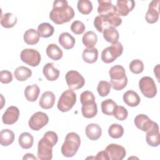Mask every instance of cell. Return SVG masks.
<instances>
[{
    "label": "cell",
    "mask_w": 160,
    "mask_h": 160,
    "mask_svg": "<svg viewBox=\"0 0 160 160\" xmlns=\"http://www.w3.org/2000/svg\"><path fill=\"white\" fill-rule=\"evenodd\" d=\"M86 29L84 23L80 21H74L71 26V30L75 34H81Z\"/></svg>",
    "instance_id": "obj_42"
},
{
    "label": "cell",
    "mask_w": 160,
    "mask_h": 160,
    "mask_svg": "<svg viewBox=\"0 0 160 160\" xmlns=\"http://www.w3.org/2000/svg\"><path fill=\"white\" fill-rule=\"evenodd\" d=\"M49 122L48 115L43 112H36L30 118L28 124L29 128L34 131H39L45 126Z\"/></svg>",
    "instance_id": "obj_11"
},
{
    "label": "cell",
    "mask_w": 160,
    "mask_h": 160,
    "mask_svg": "<svg viewBox=\"0 0 160 160\" xmlns=\"http://www.w3.org/2000/svg\"><path fill=\"white\" fill-rule=\"evenodd\" d=\"M122 52L123 46L122 44L119 41H116L102 50L101 52V60L105 63H111L120 56Z\"/></svg>",
    "instance_id": "obj_6"
},
{
    "label": "cell",
    "mask_w": 160,
    "mask_h": 160,
    "mask_svg": "<svg viewBox=\"0 0 160 160\" xmlns=\"http://www.w3.org/2000/svg\"><path fill=\"white\" fill-rule=\"evenodd\" d=\"M54 31V27L48 22H42L38 27V32L42 38H49L51 36Z\"/></svg>",
    "instance_id": "obj_35"
},
{
    "label": "cell",
    "mask_w": 160,
    "mask_h": 160,
    "mask_svg": "<svg viewBox=\"0 0 160 160\" xmlns=\"http://www.w3.org/2000/svg\"><path fill=\"white\" fill-rule=\"evenodd\" d=\"M14 140V134L9 129H4L0 133V143L2 146H8L11 144Z\"/></svg>",
    "instance_id": "obj_28"
},
{
    "label": "cell",
    "mask_w": 160,
    "mask_h": 160,
    "mask_svg": "<svg viewBox=\"0 0 160 160\" xmlns=\"http://www.w3.org/2000/svg\"><path fill=\"white\" fill-rule=\"evenodd\" d=\"M134 122L139 129L144 132L149 130L155 124V122L152 121L147 115L142 114L137 115L134 118Z\"/></svg>",
    "instance_id": "obj_16"
},
{
    "label": "cell",
    "mask_w": 160,
    "mask_h": 160,
    "mask_svg": "<svg viewBox=\"0 0 160 160\" xmlns=\"http://www.w3.org/2000/svg\"><path fill=\"white\" fill-rule=\"evenodd\" d=\"M42 72L46 78L50 81L56 80L59 76V71L54 67V64L52 62H48L44 65Z\"/></svg>",
    "instance_id": "obj_20"
},
{
    "label": "cell",
    "mask_w": 160,
    "mask_h": 160,
    "mask_svg": "<svg viewBox=\"0 0 160 160\" xmlns=\"http://www.w3.org/2000/svg\"><path fill=\"white\" fill-rule=\"evenodd\" d=\"M77 6L78 11L82 14H88L92 10V4L89 0H79Z\"/></svg>",
    "instance_id": "obj_38"
},
{
    "label": "cell",
    "mask_w": 160,
    "mask_h": 160,
    "mask_svg": "<svg viewBox=\"0 0 160 160\" xmlns=\"http://www.w3.org/2000/svg\"><path fill=\"white\" fill-rule=\"evenodd\" d=\"M74 16V11L66 0H56L53 2L52 9L49 13L50 19L56 24L70 21Z\"/></svg>",
    "instance_id": "obj_1"
},
{
    "label": "cell",
    "mask_w": 160,
    "mask_h": 160,
    "mask_svg": "<svg viewBox=\"0 0 160 160\" xmlns=\"http://www.w3.org/2000/svg\"><path fill=\"white\" fill-rule=\"evenodd\" d=\"M108 134L112 138H120L124 134V128L121 125L119 124H112L109 126L108 129Z\"/></svg>",
    "instance_id": "obj_37"
},
{
    "label": "cell",
    "mask_w": 160,
    "mask_h": 160,
    "mask_svg": "<svg viewBox=\"0 0 160 160\" xmlns=\"http://www.w3.org/2000/svg\"><path fill=\"white\" fill-rule=\"evenodd\" d=\"M80 101L82 104L95 102V97L93 93L89 91H85L81 94Z\"/></svg>",
    "instance_id": "obj_43"
},
{
    "label": "cell",
    "mask_w": 160,
    "mask_h": 160,
    "mask_svg": "<svg viewBox=\"0 0 160 160\" xmlns=\"http://www.w3.org/2000/svg\"><path fill=\"white\" fill-rule=\"evenodd\" d=\"M58 136L54 131H47L38 144V158L41 160L52 158V148L57 143Z\"/></svg>",
    "instance_id": "obj_2"
},
{
    "label": "cell",
    "mask_w": 160,
    "mask_h": 160,
    "mask_svg": "<svg viewBox=\"0 0 160 160\" xmlns=\"http://www.w3.org/2000/svg\"><path fill=\"white\" fill-rule=\"evenodd\" d=\"M40 89L37 84L28 86L24 90V96L26 99L30 102H34L38 98Z\"/></svg>",
    "instance_id": "obj_25"
},
{
    "label": "cell",
    "mask_w": 160,
    "mask_h": 160,
    "mask_svg": "<svg viewBox=\"0 0 160 160\" xmlns=\"http://www.w3.org/2000/svg\"><path fill=\"white\" fill-rule=\"evenodd\" d=\"M81 112L82 116L86 118H92L98 112L97 104L96 102L82 104Z\"/></svg>",
    "instance_id": "obj_24"
},
{
    "label": "cell",
    "mask_w": 160,
    "mask_h": 160,
    "mask_svg": "<svg viewBox=\"0 0 160 160\" xmlns=\"http://www.w3.org/2000/svg\"><path fill=\"white\" fill-rule=\"evenodd\" d=\"M129 69L134 74H140L144 70V64L139 59H134L129 64Z\"/></svg>",
    "instance_id": "obj_41"
},
{
    "label": "cell",
    "mask_w": 160,
    "mask_h": 160,
    "mask_svg": "<svg viewBox=\"0 0 160 160\" xmlns=\"http://www.w3.org/2000/svg\"><path fill=\"white\" fill-rule=\"evenodd\" d=\"M122 23V19L117 12H111L96 16L94 20V26L99 32L108 28L118 27Z\"/></svg>",
    "instance_id": "obj_3"
},
{
    "label": "cell",
    "mask_w": 160,
    "mask_h": 160,
    "mask_svg": "<svg viewBox=\"0 0 160 160\" xmlns=\"http://www.w3.org/2000/svg\"><path fill=\"white\" fill-rule=\"evenodd\" d=\"M112 115L118 120L124 121L127 118L128 115V112L124 107L122 106L117 105L114 110Z\"/></svg>",
    "instance_id": "obj_40"
},
{
    "label": "cell",
    "mask_w": 160,
    "mask_h": 160,
    "mask_svg": "<svg viewBox=\"0 0 160 160\" xmlns=\"http://www.w3.org/2000/svg\"><path fill=\"white\" fill-rule=\"evenodd\" d=\"M159 1H152L148 7V10L146 14L145 19L148 23L153 24L158 21L159 16Z\"/></svg>",
    "instance_id": "obj_13"
},
{
    "label": "cell",
    "mask_w": 160,
    "mask_h": 160,
    "mask_svg": "<svg viewBox=\"0 0 160 160\" xmlns=\"http://www.w3.org/2000/svg\"><path fill=\"white\" fill-rule=\"evenodd\" d=\"M55 95L51 91H45L41 95L39 104V106L44 109H49L54 104L55 102Z\"/></svg>",
    "instance_id": "obj_18"
},
{
    "label": "cell",
    "mask_w": 160,
    "mask_h": 160,
    "mask_svg": "<svg viewBox=\"0 0 160 160\" xmlns=\"http://www.w3.org/2000/svg\"><path fill=\"white\" fill-rule=\"evenodd\" d=\"M21 59L27 64L35 67L39 65L41 62V56L40 53L34 49H24L20 54Z\"/></svg>",
    "instance_id": "obj_10"
},
{
    "label": "cell",
    "mask_w": 160,
    "mask_h": 160,
    "mask_svg": "<svg viewBox=\"0 0 160 160\" xmlns=\"http://www.w3.org/2000/svg\"><path fill=\"white\" fill-rule=\"evenodd\" d=\"M109 160H122L126 154V149L121 145L110 144L105 149Z\"/></svg>",
    "instance_id": "obj_12"
},
{
    "label": "cell",
    "mask_w": 160,
    "mask_h": 160,
    "mask_svg": "<svg viewBox=\"0 0 160 160\" xmlns=\"http://www.w3.org/2000/svg\"><path fill=\"white\" fill-rule=\"evenodd\" d=\"M159 64H158L154 69V72L155 73V74L157 76V79H158V81H159V78H158V75H159Z\"/></svg>",
    "instance_id": "obj_47"
},
{
    "label": "cell",
    "mask_w": 160,
    "mask_h": 160,
    "mask_svg": "<svg viewBox=\"0 0 160 160\" xmlns=\"http://www.w3.org/2000/svg\"><path fill=\"white\" fill-rule=\"evenodd\" d=\"M111 78V85L113 89L120 91L127 85L128 78L126 76L124 68L121 65H115L111 67L109 71Z\"/></svg>",
    "instance_id": "obj_4"
},
{
    "label": "cell",
    "mask_w": 160,
    "mask_h": 160,
    "mask_svg": "<svg viewBox=\"0 0 160 160\" xmlns=\"http://www.w3.org/2000/svg\"><path fill=\"white\" fill-rule=\"evenodd\" d=\"M46 54L48 56L54 61L59 60L63 55L62 51L56 44H50L46 48Z\"/></svg>",
    "instance_id": "obj_26"
},
{
    "label": "cell",
    "mask_w": 160,
    "mask_h": 160,
    "mask_svg": "<svg viewBox=\"0 0 160 160\" xmlns=\"http://www.w3.org/2000/svg\"><path fill=\"white\" fill-rule=\"evenodd\" d=\"M19 144L22 149H29L31 148L34 142L33 136L28 132L21 133L19 136Z\"/></svg>",
    "instance_id": "obj_31"
},
{
    "label": "cell",
    "mask_w": 160,
    "mask_h": 160,
    "mask_svg": "<svg viewBox=\"0 0 160 160\" xmlns=\"http://www.w3.org/2000/svg\"><path fill=\"white\" fill-rule=\"evenodd\" d=\"M65 79L69 88L71 90H77L82 88L85 84L83 76L78 71L71 70L65 75Z\"/></svg>",
    "instance_id": "obj_9"
},
{
    "label": "cell",
    "mask_w": 160,
    "mask_h": 160,
    "mask_svg": "<svg viewBox=\"0 0 160 160\" xmlns=\"http://www.w3.org/2000/svg\"><path fill=\"white\" fill-rule=\"evenodd\" d=\"M96 159H104V160H109V158L105 150L104 151H101L100 152H99L96 156L94 158Z\"/></svg>",
    "instance_id": "obj_45"
},
{
    "label": "cell",
    "mask_w": 160,
    "mask_h": 160,
    "mask_svg": "<svg viewBox=\"0 0 160 160\" xmlns=\"http://www.w3.org/2000/svg\"><path fill=\"white\" fill-rule=\"evenodd\" d=\"M22 159L24 160V159H34V160H36L37 159V158L31 153H27V154H26L23 156Z\"/></svg>",
    "instance_id": "obj_46"
},
{
    "label": "cell",
    "mask_w": 160,
    "mask_h": 160,
    "mask_svg": "<svg viewBox=\"0 0 160 160\" xmlns=\"http://www.w3.org/2000/svg\"><path fill=\"white\" fill-rule=\"evenodd\" d=\"M86 134L90 140H98L102 134L101 128L98 124H89L86 128Z\"/></svg>",
    "instance_id": "obj_19"
},
{
    "label": "cell",
    "mask_w": 160,
    "mask_h": 160,
    "mask_svg": "<svg viewBox=\"0 0 160 160\" xmlns=\"http://www.w3.org/2000/svg\"><path fill=\"white\" fill-rule=\"evenodd\" d=\"M103 38L108 42L111 44L118 41L119 34L118 30L114 27H109L106 28L103 32Z\"/></svg>",
    "instance_id": "obj_30"
},
{
    "label": "cell",
    "mask_w": 160,
    "mask_h": 160,
    "mask_svg": "<svg viewBox=\"0 0 160 160\" xmlns=\"http://www.w3.org/2000/svg\"><path fill=\"white\" fill-rule=\"evenodd\" d=\"M12 80V73L7 70H2L0 72V81L3 84H8Z\"/></svg>",
    "instance_id": "obj_44"
},
{
    "label": "cell",
    "mask_w": 160,
    "mask_h": 160,
    "mask_svg": "<svg viewBox=\"0 0 160 160\" xmlns=\"http://www.w3.org/2000/svg\"><path fill=\"white\" fill-rule=\"evenodd\" d=\"M58 41L60 45L65 49H72L74 46L76 42L74 38L66 32H62L59 35Z\"/></svg>",
    "instance_id": "obj_23"
},
{
    "label": "cell",
    "mask_w": 160,
    "mask_h": 160,
    "mask_svg": "<svg viewBox=\"0 0 160 160\" xmlns=\"http://www.w3.org/2000/svg\"><path fill=\"white\" fill-rule=\"evenodd\" d=\"M117 106V104L111 99H108L101 102V110L103 114L111 116L113 114L114 110Z\"/></svg>",
    "instance_id": "obj_36"
},
{
    "label": "cell",
    "mask_w": 160,
    "mask_h": 160,
    "mask_svg": "<svg viewBox=\"0 0 160 160\" xmlns=\"http://www.w3.org/2000/svg\"><path fill=\"white\" fill-rule=\"evenodd\" d=\"M80 144L81 139L77 133L71 132L67 134L61 149L62 155L66 158L74 156L76 154Z\"/></svg>",
    "instance_id": "obj_5"
},
{
    "label": "cell",
    "mask_w": 160,
    "mask_h": 160,
    "mask_svg": "<svg viewBox=\"0 0 160 160\" xmlns=\"http://www.w3.org/2000/svg\"><path fill=\"white\" fill-rule=\"evenodd\" d=\"M98 2L99 4L98 12L99 15L107 14L111 12H117L116 7L112 4L111 1L98 0Z\"/></svg>",
    "instance_id": "obj_21"
},
{
    "label": "cell",
    "mask_w": 160,
    "mask_h": 160,
    "mask_svg": "<svg viewBox=\"0 0 160 160\" xmlns=\"http://www.w3.org/2000/svg\"><path fill=\"white\" fill-rule=\"evenodd\" d=\"M139 88L142 94L148 98H152L157 94L156 84L149 76H144L139 80Z\"/></svg>",
    "instance_id": "obj_8"
},
{
    "label": "cell",
    "mask_w": 160,
    "mask_h": 160,
    "mask_svg": "<svg viewBox=\"0 0 160 160\" xmlns=\"http://www.w3.org/2000/svg\"><path fill=\"white\" fill-rule=\"evenodd\" d=\"M123 101L129 106L135 107L139 105L141 101L140 97L137 92L132 90H129L123 94Z\"/></svg>",
    "instance_id": "obj_22"
},
{
    "label": "cell",
    "mask_w": 160,
    "mask_h": 160,
    "mask_svg": "<svg viewBox=\"0 0 160 160\" xmlns=\"http://www.w3.org/2000/svg\"><path fill=\"white\" fill-rule=\"evenodd\" d=\"M135 6L133 0H118L116 2V11L120 16H126L131 12Z\"/></svg>",
    "instance_id": "obj_17"
},
{
    "label": "cell",
    "mask_w": 160,
    "mask_h": 160,
    "mask_svg": "<svg viewBox=\"0 0 160 160\" xmlns=\"http://www.w3.org/2000/svg\"><path fill=\"white\" fill-rule=\"evenodd\" d=\"M19 116V110L16 106H11L7 108L2 115V122L7 125L14 124Z\"/></svg>",
    "instance_id": "obj_15"
},
{
    "label": "cell",
    "mask_w": 160,
    "mask_h": 160,
    "mask_svg": "<svg viewBox=\"0 0 160 160\" xmlns=\"http://www.w3.org/2000/svg\"><path fill=\"white\" fill-rule=\"evenodd\" d=\"M111 85L106 81H101L99 82L97 91L99 95L101 97H105L109 94L111 91Z\"/></svg>",
    "instance_id": "obj_39"
},
{
    "label": "cell",
    "mask_w": 160,
    "mask_h": 160,
    "mask_svg": "<svg viewBox=\"0 0 160 160\" xmlns=\"http://www.w3.org/2000/svg\"><path fill=\"white\" fill-rule=\"evenodd\" d=\"M82 41L87 48H92L98 41L97 35L92 31H88L83 35Z\"/></svg>",
    "instance_id": "obj_34"
},
{
    "label": "cell",
    "mask_w": 160,
    "mask_h": 160,
    "mask_svg": "<svg viewBox=\"0 0 160 160\" xmlns=\"http://www.w3.org/2000/svg\"><path fill=\"white\" fill-rule=\"evenodd\" d=\"M39 35L34 29H29L27 30L24 34V42L29 45H33L37 44L39 41Z\"/></svg>",
    "instance_id": "obj_33"
},
{
    "label": "cell",
    "mask_w": 160,
    "mask_h": 160,
    "mask_svg": "<svg viewBox=\"0 0 160 160\" xmlns=\"http://www.w3.org/2000/svg\"><path fill=\"white\" fill-rule=\"evenodd\" d=\"M17 21V17L11 12H7L1 16V24L5 28H12Z\"/></svg>",
    "instance_id": "obj_29"
},
{
    "label": "cell",
    "mask_w": 160,
    "mask_h": 160,
    "mask_svg": "<svg viewBox=\"0 0 160 160\" xmlns=\"http://www.w3.org/2000/svg\"><path fill=\"white\" fill-rule=\"evenodd\" d=\"M32 71L28 68L25 66H19L17 68L14 72L15 78L19 81H24L31 76Z\"/></svg>",
    "instance_id": "obj_32"
},
{
    "label": "cell",
    "mask_w": 160,
    "mask_h": 160,
    "mask_svg": "<svg viewBox=\"0 0 160 160\" xmlns=\"http://www.w3.org/2000/svg\"><path fill=\"white\" fill-rule=\"evenodd\" d=\"M84 61L87 63L92 64L95 62L98 58V50L95 48H86L84 49L82 54Z\"/></svg>",
    "instance_id": "obj_27"
},
{
    "label": "cell",
    "mask_w": 160,
    "mask_h": 160,
    "mask_svg": "<svg viewBox=\"0 0 160 160\" xmlns=\"http://www.w3.org/2000/svg\"><path fill=\"white\" fill-rule=\"evenodd\" d=\"M76 101V94L71 89L64 91L58 101V109L63 112L69 111L75 104Z\"/></svg>",
    "instance_id": "obj_7"
},
{
    "label": "cell",
    "mask_w": 160,
    "mask_h": 160,
    "mask_svg": "<svg viewBox=\"0 0 160 160\" xmlns=\"http://www.w3.org/2000/svg\"><path fill=\"white\" fill-rule=\"evenodd\" d=\"M146 140L148 145L152 147H157L160 144V134L158 124L155 122L153 126L146 131Z\"/></svg>",
    "instance_id": "obj_14"
}]
</instances>
